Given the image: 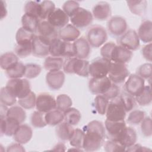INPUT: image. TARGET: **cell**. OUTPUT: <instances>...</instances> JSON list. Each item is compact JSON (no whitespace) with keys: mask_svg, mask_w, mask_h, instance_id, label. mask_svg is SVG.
Listing matches in <instances>:
<instances>
[{"mask_svg":"<svg viewBox=\"0 0 152 152\" xmlns=\"http://www.w3.org/2000/svg\"><path fill=\"white\" fill-rule=\"evenodd\" d=\"M83 149L86 151H94L100 149L106 136L104 125L100 121H90L86 126Z\"/></svg>","mask_w":152,"mask_h":152,"instance_id":"obj_1","label":"cell"},{"mask_svg":"<svg viewBox=\"0 0 152 152\" xmlns=\"http://www.w3.org/2000/svg\"><path fill=\"white\" fill-rule=\"evenodd\" d=\"M89 62L86 59L76 57L66 58L62 68L66 74H75L81 77H87L89 75Z\"/></svg>","mask_w":152,"mask_h":152,"instance_id":"obj_2","label":"cell"},{"mask_svg":"<svg viewBox=\"0 0 152 152\" xmlns=\"http://www.w3.org/2000/svg\"><path fill=\"white\" fill-rule=\"evenodd\" d=\"M49 54L61 58L75 57V49L73 43L65 42L58 38L50 44Z\"/></svg>","mask_w":152,"mask_h":152,"instance_id":"obj_3","label":"cell"},{"mask_svg":"<svg viewBox=\"0 0 152 152\" xmlns=\"http://www.w3.org/2000/svg\"><path fill=\"white\" fill-rule=\"evenodd\" d=\"M86 39L90 46L97 48L103 45L107 39L105 28L100 25H93L89 27L86 34Z\"/></svg>","mask_w":152,"mask_h":152,"instance_id":"obj_4","label":"cell"},{"mask_svg":"<svg viewBox=\"0 0 152 152\" xmlns=\"http://www.w3.org/2000/svg\"><path fill=\"white\" fill-rule=\"evenodd\" d=\"M5 87L18 99L27 96L31 91L30 83L26 78L10 79L7 83Z\"/></svg>","mask_w":152,"mask_h":152,"instance_id":"obj_5","label":"cell"},{"mask_svg":"<svg viewBox=\"0 0 152 152\" xmlns=\"http://www.w3.org/2000/svg\"><path fill=\"white\" fill-rule=\"evenodd\" d=\"M106 119L111 121H124L126 112L118 96L109 101L106 111Z\"/></svg>","mask_w":152,"mask_h":152,"instance_id":"obj_6","label":"cell"},{"mask_svg":"<svg viewBox=\"0 0 152 152\" xmlns=\"http://www.w3.org/2000/svg\"><path fill=\"white\" fill-rule=\"evenodd\" d=\"M111 61L103 58H97L89 65V75L91 78H99L107 76Z\"/></svg>","mask_w":152,"mask_h":152,"instance_id":"obj_7","label":"cell"},{"mask_svg":"<svg viewBox=\"0 0 152 152\" xmlns=\"http://www.w3.org/2000/svg\"><path fill=\"white\" fill-rule=\"evenodd\" d=\"M129 75V70L125 64L111 62L107 77L112 83L120 84L124 83Z\"/></svg>","mask_w":152,"mask_h":152,"instance_id":"obj_8","label":"cell"},{"mask_svg":"<svg viewBox=\"0 0 152 152\" xmlns=\"http://www.w3.org/2000/svg\"><path fill=\"white\" fill-rule=\"evenodd\" d=\"M71 24L75 27L83 28L89 26L93 21L92 13L87 9L80 7L76 12L69 17Z\"/></svg>","mask_w":152,"mask_h":152,"instance_id":"obj_9","label":"cell"},{"mask_svg":"<svg viewBox=\"0 0 152 152\" xmlns=\"http://www.w3.org/2000/svg\"><path fill=\"white\" fill-rule=\"evenodd\" d=\"M119 45L131 50H137L140 46V39L137 33L132 29L127 30L125 33L118 37Z\"/></svg>","mask_w":152,"mask_h":152,"instance_id":"obj_10","label":"cell"},{"mask_svg":"<svg viewBox=\"0 0 152 152\" xmlns=\"http://www.w3.org/2000/svg\"><path fill=\"white\" fill-rule=\"evenodd\" d=\"M128 25L124 18L115 15L109 19L107 23L108 32L113 36L120 37L127 30Z\"/></svg>","mask_w":152,"mask_h":152,"instance_id":"obj_11","label":"cell"},{"mask_svg":"<svg viewBox=\"0 0 152 152\" xmlns=\"http://www.w3.org/2000/svg\"><path fill=\"white\" fill-rule=\"evenodd\" d=\"M145 81L137 74H130L124 84V90L128 94L135 97L144 88Z\"/></svg>","mask_w":152,"mask_h":152,"instance_id":"obj_12","label":"cell"},{"mask_svg":"<svg viewBox=\"0 0 152 152\" xmlns=\"http://www.w3.org/2000/svg\"><path fill=\"white\" fill-rule=\"evenodd\" d=\"M36 108L37 110L46 113L56 109V99L49 93H39L36 97Z\"/></svg>","mask_w":152,"mask_h":152,"instance_id":"obj_13","label":"cell"},{"mask_svg":"<svg viewBox=\"0 0 152 152\" xmlns=\"http://www.w3.org/2000/svg\"><path fill=\"white\" fill-rule=\"evenodd\" d=\"M37 35L47 41L49 44L59 38V30L53 27L48 20H40L37 30Z\"/></svg>","mask_w":152,"mask_h":152,"instance_id":"obj_14","label":"cell"},{"mask_svg":"<svg viewBox=\"0 0 152 152\" xmlns=\"http://www.w3.org/2000/svg\"><path fill=\"white\" fill-rule=\"evenodd\" d=\"M112 84V81L107 76L99 78H91L88 81V88L94 94L103 95L110 87Z\"/></svg>","mask_w":152,"mask_h":152,"instance_id":"obj_15","label":"cell"},{"mask_svg":"<svg viewBox=\"0 0 152 152\" xmlns=\"http://www.w3.org/2000/svg\"><path fill=\"white\" fill-rule=\"evenodd\" d=\"M48 21L58 30L68 24L69 17L60 8H56L48 16Z\"/></svg>","mask_w":152,"mask_h":152,"instance_id":"obj_16","label":"cell"},{"mask_svg":"<svg viewBox=\"0 0 152 152\" xmlns=\"http://www.w3.org/2000/svg\"><path fill=\"white\" fill-rule=\"evenodd\" d=\"M126 126L124 121H111L106 119L104 122V128L106 134L109 140L116 141L119 135Z\"/></svg>","mask_w":152,"mask_h":152,"instance_id":"obj_17","label":"cell"},{"mask_svg":"<svg viewBox=\"0 0 152 152\" xmlns=\"http://www.w3.org/2000/svg\"><path fill=\"white\" fill-rule=\"evenodd\" d=\"M50 44L45 39L35 34L32 40V54L39 58L47 57L49 55Z\"/></svg>","mask_w":152,"mask_h":152,"instance_id":"obj_18","label":"cell"},{"mask_svg":"<svg viewBox=\"0 0 152 152\" xmlns=\"http://www.w3.org/2000/svg\"><path fill=\"white\" fill-rule=\"evenodd\" d=\"M65 80V74L61 70L48 71L46 75V84L53 90H58L62 88Z\"/></svg>","mask_w":152,"mask_h":152,"instance_id":"obj_19","label":"cell"},{"mask_svg":"<svg viewBox=\"0 0 152 152\" xmlns=\"http://www.w3.org/2000/svg\"><path fill=\"white\" fill-rule=\"evenodd\" d=\"M132 51L121 45H115L110 55V61L112 62L126 64L130 61L132 57Z\"/></svg>","mask_w":152,"mask_h":152,"instance_id":"obj_20","label":"cell"},{"mask_svg":"<svg viewBox=\"0 0 152 152\" xmlns=\"http://www.w3.org/2000/svg\"><path fill=\"white\" fill-rule=\"evenodd\" d=\"M20 124L16 119L6 117L1 118L0 122V132L1 136L6 135L11 137L14 135Z\"/></svg>","mask_w":152,"mask_h":152,"instance_id":"obj_21","label":"cell"},{"mask_svg":"<svg viewBox=\"0 0 152 152\" xmlns=\"http://www.w3.org/2000/svg\"><path fill=\"white\" fill-rule=\"evenodd\" d=\"M75 49V57L81 59H87L91 52L90 45L84 36L80 37L73 43Z\"/></svg>","mask_w":152,"mask_h":152,"instance_id":"obj_22","label":"cell"},{"mask_svg":"<svg viewBox=\"0 0 152 152\" xmlns=\"http://www.w3.org/2000/svg\"><path fill=\"white\" fill-rule=\"evenodd\" d=\"M91 13L93 17L97 20H106L112 13L110 5L106 1H100L93 7Z\"/></svg>","mask_w":152,"mask_h":152,"instance_id":"obj_23","label":"cell"},{"mask_svg":"<svg viewBox=\"0 0 152 152\" xmlns=\"http://www.w3.org/2000/svg\"><path fill=\"white\" fill-rule=\"evenodd\" d=\"M137 140V135L135 129L130 126H126L119 135L116 141L118 142L126 148L134 144Z\"/></svg>","mask_w":152,"mask_h":152,"instance_id":"obj_24","label":"cell"},{"mask_svg":"<svg viewBox=\"0 0 152 152\" xmlns=\"http://www.w3.org/2000/svg\"><path fill=\"white\" fill-rule=\"evenodd\" d=\"M80 30L72 24H68L59 30V38L65 42H74L80 37Z\"/></svg>","mask_w":152,"mask_h":152,"instance_id":"obj_25","label":"cell"},{"mask_svg":"<svg viewBox=\"0 0 152 152\" xmlns=\"http://www.w3.org/2000/svg\"><path fill=\"white\" fill-rule=\"evenodd\" d=\"M33 131L31 128L27 124H20L17 131L12 136L13 139L17 142L21 144L27 143L31 139Z\"/></svg>","mask_w":152,"mask_h":152,"instance_id":"obj_26","label":"cell"},{"mask_svg":"<svg viewBox=\"0 0 152 152\" xmlns=\"http://www.w3.org/2000/svg\"><path fill=\"white\" fill-rule=\"evenodd\" d=\"M140 40L144 43H151L152 41V22L149 20H144L140 25L138 33Z\"/></svg>","mask_w":152,"mask_h":152,"instance_id":"obj_27","label":"cell"},{"mask_svg":"<svg viewBox=\"0 0 152 152\" xmlns=\"http://www.w3.org/2000/svg\"><path fill=\"white\" fill-rule=\"evenodd\" d=\"M18 62V57L17 55L11 52L3 53L0 57V66L2 69L7 71Z\"/></svg>","mask_w":152,"mask_h":152,"instance_id":"obj_28","label":"cell"},{"mask_svg":"<svg viewBox=\"0 0 152 152\" xmlns=\"http://www.w3.org/2000/svg\"><path fill=\"white\" fill-rule=\"evenodd\" d=\"M40 20L33 15L27 14H24L21 17L22 27L33 33H37V30Z\"/></svg>","mask_w":152,"mask_h":152,"instance_id":"obj_29","label":"cell"},{"mask_svg":"<svg viewBox=\"0 0 152 152\" xmlns=\"http://www.w3.org/2000/svg\"><path fill=\"white\" fill-rule=\"evenodd\" d=\"M130 11L136 15H142L147 8V1L145 0H129L126 1Z\"/></svg>","mask_w":152,"mask_h":152,"instance_id":"obj_30","label":"cell"},{"mask_svg":"<svg viewBox=\"0 0 152 152\" xmlns=\"http://www.w3.org/2000/svg\"><path fill=\"white\" fill-rule=\"evenodd\" d=\"M72 125L64 121L56 125L55 132L58 138L62 141H68L74 131Z\"/></svg>","mask_w":152,"mask_h":152,"instance_id":"obj_31","label":"cell"},{"mask_svg":"<svg viewBox=\"0 0 152 152\" xmlns=\"http://www.w3.org/2000/svg\"><path fill=\"white\" fill-rule=\"evenodd\" d=\"M64 62L63 58L48 56L45 59L43 67L48 71L61 70L63 68Z\"/></svg>","mask_w":152,"mask_h":152,"instance_id":"obj_32","label":"cell"},{"mask_svg":"<svg viewBox=\"0 0 152 152\" xmlns=\"http://www.w3.org/2000/svg\"><path fill=\"white\" fill-rule=\"evenodd\" d=\"M45 118L47 125L56 126L64 120V113L58 109H55L45 114Z\"/></svg>","mask_w":152,"mask_h":152,"instance_id":"obj_33","label":"cell"},{"mask_svg":"<svg viewBox=\"0 0 152 152\" xmlns=\"http://www.w3.org/2000/svg\"><path fill=\"white\" fill-rule=\"evenodd\" d=\"M135 100L139 105L145 106L151 104V88L150 85L145 86L142 90L137 96L134 97Z\"/></svg>","mask_w":152,"mask_h":152,"instance_id":"obj_34","label":"cell"},{"mask_svg":"<svg viewBox=\"0 0 152 152\" xmlns=\"http://www.w3.org/2000/svg\"><path fill=\"white\" fill-rule=\"evenodd\" d=\"M64 113V121L70 124L72 126L77 125L81 118L80 112L75 107H69L66 109Z\"/></svg>","mask_w":152,"mask_h":152,"instance_id":"obj_35","label":"cell"},{"mask_svg":"<svg viewBox=\"0 0 152 152\" xmlns=\"http://www.w3.org/2000/svg\"><path fill=\"white\" fill-rule=\"evenodd\" d=\"M7 117L14 118L21 124L26 119V113L24 108L20 105H13L8 108Z\"/></svg>","mask_w":152,"mask_h":152,"instance_id":"obj_36","label":"cell"},{"mask_svg":"<svg viewBox=\"0 0 152 152\" xmlns=\"http://www.w3.org/2000/svg\"><path fill=\"white\" fill-rule=\"evenodd\" d=\"M17 98L6 87H2L0 91L1 103L7 106H12L17 102Z\"/></svg>","mask_w":152,"mask_h":152,"instance_id":"obj_37","label":"cell"},{"mask_svg":"<svg viewBox=\"0 0 152 152\" xmlns=\"http://www.w3.org/2000/svg\"><path fill=\"white\" fill-rule=\"evenodd\" d=\"M55 5L51 1H43L40 2L39 19L46 20L49 14L55 9Z\"/></svg>","mask_w":152,"mask_h":152,"instance_id":"obj_38","label":"cell"},{"mask_svg":"<svg viewBox=\"0 0 152 152\" xmlns=\"http://www.w3.org/2000/svg\"><path fill=\"white\" fill-rule=\"evenodd\" d=\"M26 66L22 62H18L15 66L5 71L6 75L10 79L21 78L25 75Z\"/></svg>","mask_w":152,"mask_h":152,"instance_id":"obj_39","label":"cell"},{"mask_svg":"<svg viewBox=\"0 0 152 152\" xmlns=\"http://www.w3.org/2000/svg\"><path fill=\"white\" fill-rule=\"evenodd\" d=\"M84 137V132L80 128L74 129L69 139L68 140L69 144L73 147L83 149V144Z\"/></svg>","mask_w":152,"mask_h":152,"instance_id":"obj_40","label":"cell"},{"mask_svg":"<svg viewBox=\"0 0 152 152\" xmlns=\"http://www.w3.org/2000/svg\"><path fill=\"white\" fill-rule=\"evenodd\" d=\"M14 52L19 58L27 57L32 53V42L17 43L14 48Z\"/></svg>","mask_w":152,"mask_h":152,"instance_id":"obj_41","label":"cell"},{"mask_svg":"<svg viewBox=\"0 0 152 152\" xmlns=\"http://www.w3.org/2000/svg\"><path fill=\"white\" fill-rule=\"evenodd\" d=\"M118 97L122 103L126 112L131 111L136 106L137 102L134 97L128 94L125 91L120 93Z\"/></svg>","mask_w":152,"mask_h":152,"instance_id":"obj_42","label":"cell"},{"mask_svg":"<svg viewBox=\"0 0 152 152\" xmlns=\"http://www.w3.org/2000/svg\"><path fill=\"white\" fill-rule=\"evenodd\" d=\"M56 109L64 112L68 108L71 107L72 104L71 98L66 94H61L56 98Z\"/></svg>","mask_w":152,"mask_h":152,"instance_id":"obj_43","label":"cell"},{"mask_svg":"<svg viewBox=\"0 0 152 152\" xmlns=\"http://www.w3.org/2000/svg\"><path fill=\"white\" fill-rule=\"evenodd\" d=\"M36 94L31 91L30 93L23 98L18 99V104L24 109H31L36 106Z\"/></svg>","mask_w":152,"mask_h":152,"instance_id":"obj_44","label":"cell"},{"mask_svg":"<svg viewBox=\"0 0 152 152\" xmlns=\"http://www.w3.org/2000/svg\"><path fill=\"white\" fill-rule=\"evenodd\" d=\"M109 102V100H107L104 96L101 94L97 95L94 100V108L97 112L102 115H104L106 113Z\"/></svg>","mask_w":152,"mask_h":152,"instance_id":"obj_45","label":"cell"},{"mask_svg":"<svg viewBox=\"0 0 152 152\" xmlns=\"http://www.w3.org/2000/svg\"><path fill=\"white\" fill-rule=\"evenodd\" d=\"M34 36V33L21 27L17 31L15 34V40L17 43L30 42H32V40Z\"/></svg>","mask_w":152,"mask_h":152,"instance_id":"obj_46","label":"cell"},{"mask_svg":"<svg viewBox=\"0 0 152 152\" xmlns=\"http://www.w3.org/2000/svg\"><path fill=\"white\" fill-rule=\"evenodd\" d=\"M45 114L38 110L32 113L30 117V122L32 126L37 128H42L47 125L45 118Z\"/></svg>","mask_w":152,"mask_h":152,"instance_id":"obj_47","label":"cell"},{"mask_svg":"<svg viewBox=\"0 0 152 152\" xmlns=\"http://www.w3.org/2000/svg\"><path fill=\"white\" fill-rule=\"evenodd\" d=\"M145 117V113L141 110H132L127 118L128 124L132 125H138L141 124Z\"/></svg>","mask_w":152,"mask_h":152,"instance_id":"obj_48","label":"cell"},{"mask_svg":"<svg viewBox=\"0 0 152 152\" xmlns=\"http://www.w3.org/2000/svg\"><path fill=\"white\" fill-rule=\"evenodd\" d=\"M26 71L24 77L28 79H32L37 77L42 71V67L36 64H27L25 65Z\"/></svg>","mask_w":152,"mask_h":152,"instance_id":"obj_49","label":"cell"},{"mask_svg":"<svg viewBox=\"0 0 152 152\" xmlns=\"http://www.w3.org/2000/svg\"><path fill=\"white\" fill-rule=\"evenodd\" d=\"M39 10H40V2L37 1H27L24 7L25 14L33 15L39 18Z\"/></svg>","mask_w":152,"mask_h":152,"instance_id":"obj_50","label":"cell"},{"mask_svg":"<svg viewBox=\"0 0 152 152\" xmlns=\"http://www.w3.org/2000/svg\"><path fill=\"white\" fill-rule=\"evenodd\" d=\"M104 150L106 152L122 151L126 150V148L116 141L108 140L103 144Z\"/></svg>","mask_w":152,"mask_h":152,"instance_id":"obj_51","label":"cell"},{"mask_svg":"<svg viewBox=\"0 0 152 152\" xmlns=\"http://www.w3.org/2000/svg\"><path fill=\"white\" fill-rule=\"evenodd\" d=\"M80 8V4L75 1H67L62 5V10L71 17Z\"/></svg>","mask_w":152,"mask_h":152,"instance_id":"obj_52","label":"cell"},{"mask_svg":"<svg viewBox=\"0 0 152 152\" xmlns=\"http://www.w3.org/2000/svg\"><path fill=\"white\" fill-rule=\"evenodd\" d=\"M152 72L151 63H145L139 66L137 69V75L144 80H150Z\"/></svg>","mask_w":152,"mask_h":152,"instance_id":"obj_53","label":"cell"},{"mask_svg":"<svg viewBox=\"0 0 152 152\" xmlns=\"http://www.w3.org/2000/svg\"><path fill=\"white\" fill-rule=\"evenodd\" d=\"M141 131L145 137H150L152 135V123L150 116H145L141 122Z\"/></svg>","mask_w":152,"mask_h":152,"instance_id":"obj_54","label":"cell"},{"mask_svg":"<svg viewBox=\"0 0 152 152\" xmlns=\"http://www.w3.org/2000/svg\"><path fill=\"white\" fill-rule=\"evenodd\" d=\"M115 45L116 44L113 42H109L104 43L100 49V55L102 57L110 61V55Z\"/></svg>","mask_w":152,"mask_h":152,"instance_id":"obj_55","label":"cell"},{"mask_svg":"<svg viewBox=\"0 0 152 152\" xmlns=\"http://www.w3.org/2000/svg\"><path fill=\"white\" fill-rule=\"evenodd\" d=\"M120 94V89L117 84L112 83L110 87L108 90L103 94L109 101L112 100L116 98Z\"/></svg>","mask_w":152,"mask_h":152,"instance_id":"obj_56","label":"cell"},{"mask_svg":"<svg viewBox=\"0 0 152 152\" xmlns=\"http://www.w3.org/2000/svg\"><path fill=\"white\" fill-rule=\"evenodd\" d=\"M151 43H149L145 45L142 49V54L144 59H145L148 62H151Z\"/></svg>","mask_w":152,"mask_h":152,"instance_id":"obj_57","label":"cell"},{"mask_svg":"<svg viewBox=\"0 0 152 152\" xmlns=\"http://www.w3.org/2000/svg\"><path fill=\"white\" fill-rule=\"evenodd\" d=\"M126 150L128 151H151V149L148 148L146 147H144L140 144L135 143L132 145L126 148Z\"/></svg>","mask_w":152,"mask_h":152,"instance_id":"obj_58","label":"cell"},{"mask_svg":"<svg viewBox=\"0 0 152 152\" xmlns=\"http://www.w3.org/2000/svg\"><path fill=\"white\" fill-rule=\"evenodd\" d=\"M7 151H25V149L24 148L23 144H20L18 142L12 143L9 145L7 147Z\"/></svg>","mask_w":152,"mask_h":152,"instance_id":"obj_59","label":"cell"},{"mask_svg":"<svg viewBox=\"0 0 152 152\" xmlns=\"http://www.w3.org/2000/svg\"><path fill=\"white\" fill-rule=\"evenodd\" d=\"M7 10L6 8V3L4 1H1V19L2 20L7 16Z\"/></svg>","mask_w":152,"mask_h":152,"instance_id":"obj_60","label":"cell"},{"mask_svg":"<svg viewBox=\"0 0 152 152\" xmlns=\"http://www.w3.org/2000/svg\"><path fill=\"white\" fill-rule=\"evenodd\" d=\"M8 110V106L1 103V107H0L1 118H6L7 117Z\"/></svg>","mask_w":152,"mask_h":152,"instance_id":"obj_61","label":"cell"},{"mask_svg":"<svg viewBox=\"0 0 152 152\" xmlns=\"http://www.w3.org/2000/svg\"><path fill=\"white\" fill-rule=\"evenodd\" d=\"M65 148H66L65 145L63 142H60L56 144L53 147V148L52 149V150H53V151H65V150H66Z\"/></svg>","mask_w":152,"mask_h":152,"instance_id":"obj_62","label":"cell"}]
</instances>
